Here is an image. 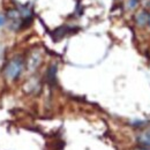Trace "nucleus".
I'll list each match as a JSON object with an SVG mask.
<instances>
[{"label":"nucleus","instance_id":"1","mask_svg":"<svg viewBox=\"0 0 150 150\" xmlns=\"http://www.w3.org/2000/svg\"><path fill=\"white\" fill-rule=\"evenodd\" d=\"M22 69H23V60L20 57H15L6 65L4 74L7 80L13 81V80H16L21 75Z\"/></svg>","mask_w":150,"mask_h":150},{"label":"nucleus","instance_id":"2","mask_svg":"<svg viewBox=\"0 0 150 150\" xmlns=\"http://www.w3.org/2000/svg\"><path fill=\"white\" fill-rule=\"evenodd\" d=\"M72 30V28L71 27H67V25H62V27H59V28H57L56 30L53 31V34H52V37L53 39L58 42V40H60L61 38H64L69 31Z\"/></svg>","mask_w":150,"mask_h":150},{"label":"nucleus","instance_id":"3","mask_svg":"<svg viewBox=\"0 0 150 150\" xmlns=\"http://www.w3.org/2000/svg\"><path fill=\"white\" fill-rule=\"evenodd\" d=\"M136 141L141 146V148H150V132L140 134L136 137Z\"/></svg>","mask_w":150,"mask_h":150},{"label":"nucleus","instance_id":"4","mask_svg":"<svg viewBox=\"0 0 150 150\" xmlns=\"http://www.w3.org/2000/svg\"><path fill=\"white\" fill-rule=\"evenodd\" d=\"M56 73H57V66L56 65H52L50 68H49V72H47V80L51 84L56 83Z\"/></svg>","mask_w":150,"mask_h":150},{"label":"nucleus","instance_id":"5","mask_svg":"<svg viewBox=\"0 0 150 150\" xmlns=\"http://www.w3.org/2000/svg\"><path fill=\"white\" fill-rule=\"evenodd\" d=\"M136 21H137V23L140 24V25H143V24H146L148 21H149V15H148V13L147 12H141L137 16H136Z\"/></svg>","mask_w":150,"mask_h":150},{"label":"nucleus","instance_id":"6","mask_svg":"<svg viewBox=\"0 0 150 150\" xmlns=\"http://www.w3.org/2000/svg\"><path fill=\"white\" fill-rule=\"evenodd\" d=\"M39 64V56L37 53L34 54V56L30 58V61H29V68L30 69H35L37 67V65Z\"/></svg>","mask_w":150,"mask_h":150},{"label":"nucleus","instance_id":"7","mask_svg":"<svg viewBox=\"0 0 150 150\" xmlns=\"http://www.w3.org/2000/svg\"><path fill=\"white\" fill-rule=\"evenodd\" d=\"M5 22H6V18H5L4 15H1V14H0V27H1V25H4V24H5Z\"/></svg>","mask_w":150,"mask_h":150},{"label":"nucleus","instance_id":"8","mask_svg":"<svg viewBox=\"0 0 150 150\" xmlns=\"http://www.w3.org/2000/svg\"><path fill=\"white\" fill-rule=\"evenodd\" d=\"M129 4H131L129 6H131L132 8H133V7H135V6H136V4H137V0H131V1H129Z\"/></svg>","mask_w":150,"mask_h":150},{"label":"nucleus","instance_id":"9","mask_svg":"<svg viewBox=\"0 0 150 150\" xmlns=\"http://www.w3.org/2000/svg\"><path fill=\"white\" fill-rule=\"evenodd\" d=\"M139 150H150V148H140Z\"/></svg>","mask_w":150,"mask_h":150},{"label":"nucleus","instance_id":"10","mask_svg":"<svg viewBox=\"0 0 150 150\" xmlns=\"http://www.w3.org/2000/svg\"><path fill=\"white\" fill-rule=\"evenodd\" d=\"M148 22H149V25H150V16H149V21H148Z\"/></svg>","mask_w":150,"mask_h":150}]
</instances>
